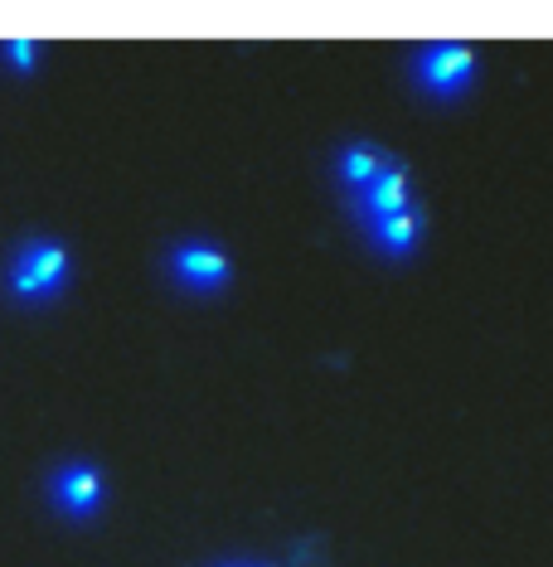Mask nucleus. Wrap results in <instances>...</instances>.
Instances as JSON below:
<instances>
[{
  "mask_svg": "<svg viewBox=\"0 0 553 567\" xmlns=\"http://www.w3.org/2000/svg\"><path fill=\"white\" fill-rule=\"evenodd\" d=\"M10 59H16L20 69H30V63H34V44H24V40H20V44H10Z\"/></svg>",
  "mask_w": 553,
  "mask_h": 567,
  "instance_id": "8",
  "label": "nucleus"
},
{
  "mask_svg": "<svg viewBox=\"0 0 553 567\" xmlns=\"http://www.w3.org/2000/svg\"><path fill=\"white\" fill-rule=\"evenodd\" d=\"M413 83L432 97H461L475 83V54L467 44H428L413 63Z\"/></svg>",
  "mask_w": 553,
  "mask_h": 567,
  "instance_id": "2",
  "label": "nucleus"
},
{
  "mask_svg": "<svg viewBox=\"0 0 553 567\" xmlns=\"http://www.w3.org/2000/svg\"><path fill=\"white\" fill-rule=\"evenodd\" d=\"M398 209H408V175L389 161L365 189H355V214L365 218V224H375V218L398 214Z\"/></svg>",
  "mask_w": 553,
  "mask_h": 567,
  "instance_id": "5",
  "label": "nucleus"
},
{
  "mask_svg": "<svg viewBox=\"0 0 553 567\" xmlns=\"http://www.w3.org/2000/svg\"><path fill=\"white\" fill-rule=\"evenodd\" d=\"M171 272L190 291H218L228 281V257L209 248V243H180L171 252Z\"/></svg>",
  "mask_w": 553,
  "mask_h": 567,
  "instance_id": "4",
  "label": "nucleus"
},
{
  "mask_svg": "<svg viewBox=\"0 0 553 567\" xmlns=\"http://www.w3.org/2000/svg\"><path fill=\"white\" fill-rule=\"evenodd\" d=\"M228 567H238V563H228Z\"/></svg>",
  "mask_w": 553,
  "mask_h": 567,
  "instance_id": "9",
  "label": "nucleus"
},
{
  "mask_svg": "<svg viewBox=\"0 0 553 567\" xmlns=\"http://www.w3.org/2000/svg\"><path fill=\"white\" fill-rule=\"evenodd\" d=\"M63 281H69V252L59 248V243H24L20 257L10 262V291L16 296H30V301H49V296L63 291Z\"/></svg>",
  "mask_w": 553,
  "mask_h": 567,
  "instance_id": "1",
  "label": "nucleus"
},
{
  "mask_svg": "<svg viewBox=\"0 0 553 567\" xmlns=\"http://www.w3.org/2000/svg\"><path fill=\"white\" fill-rule=\"evenodd\" d=\"M383 165H389V156H383L379 146H345L340 151V165H336V175L345 179L350 189H365L369 179H375Z\"/></svg>",
  "mask_w": 553,
  "mask_h": 567,
  "instance_id": "7",
  "label": "nucleus"
},
{
  "mask_svg": "<svg viewBox=\"0 0 553 567\" xmlns=\"http://www.w3.org/2000/svg\"><path fill=\"white\" fill-rule=\"evenodd\" d=\"M418 238H422V214L408 204V209H398V214H383L369 224V243L383 252V257H408L418 248Z\"/></svg>",
  "mask_w": 553,
  "mask_h": 567,
  "instance_id": "6",
  "label": "nucleus"
},
{
  "mask_svg": "<svg viewBox=\"0 0 553 567\" xmlns=\"http://www.w3.org/2000/svg\"><path fill=\"white\" fill-rule=\"evenodd\" d=\"M49 489H54V505L69 514V519H93V514L102 509V475L93 466H83V461L59 466Z\"/></svg>",
  "mask_w": 553,
  "mask_h": 567,
  "instance_id": "3",
  "label": "nucleus"
}]
</instances>
